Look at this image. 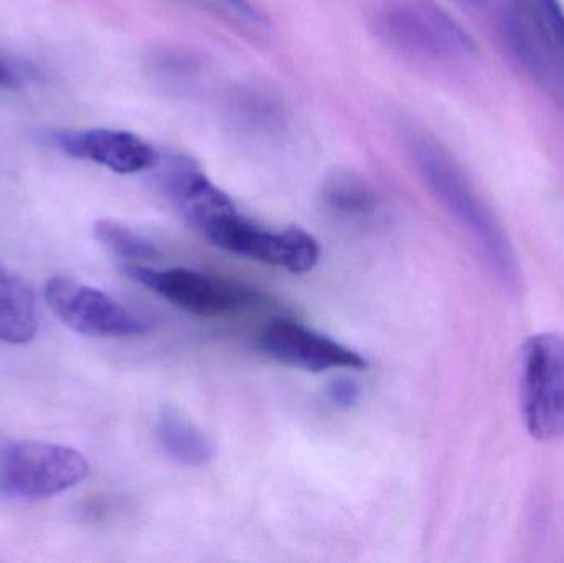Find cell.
Here are the masks:
<instances>
[{
  "instance_id": "cell-1",
  "label": "cell",
  "mask_w": 564,
  "mask_h": 563,
  "mask_svg": "<svg viewBox=\"0 0 564 563\" xmlns=\"http://www.w3.org/2000/svg\"><path fill=\"white\" fill-rule=\"evenodd\" d=\"M416 164L434 197L470 235L494 277L507 290H519L522 274L516 250L456 161L440 145L423 141L416 148Z\"/></svg>"
},
{
  "instance_id": "cell-2",
  "label": "cell",
  "mask_w": 564,
  "mask_h": 563,
  "mask_svg": "<svg viewBox=\"0 0 564 563\" xmlns=\"http://www.w3.org/2000/svg\"><path fill=\"white\" fill-rule=\"evenodd\" d=\"M88 476V459L69 446L32 440L0 442V495L10 501L53 498Z\"/></svg>"
},
{
  "instance_id": "cell-3",
  "label": "cell",
  "mask_w": 564,
  "mask_h": 563,
  "mask_svg": "<svg viewBox=\"0 0 564 563\" xmlns=\"http://www.w3.org/2000/svg\"><path fill=\"white\" fill-rule=\"evenodd\" d=\"M197 230L221 250L289 273H308L321 258V247L308 231L299 227L267 230L241 217L234 204L205 218Z\"/></svg>"
},
{
  "instance_id": "cell-4",
  "label": "cell",
  "mask_w": 564,
  "mask_h": 563,
  "mask_svg": "<svg viewBox=\"0 0 564 563\" xmlns=\"http://www.w3.org/2000/svg\"><path fill=\"white\" fill-rule=\"evenodd\" d=\"M523 423L539 442L564 436V337L536 334L523 346L520 364Z\"/></svg>"
},
{
  "instance_id": "cell-5",
  "label": "cell",
  "mask_w": 564,
  "mask_h": 563,
  "mask_svg": "<svg viewBox=\"0 0 564 563\" xmlns=\"http://www.w3.org/2000/svg\"><path fill=\"white\" fill-rule=\"evenodd\" d=\"M45 300L55 316L79 336L134 337L149 331V324L124 304L73 278H50Z\"/></svg>"
},
{
  "instance_id": "cell-6",
  "label": "cell",
  "mask_w": 564,
  "mask_h": 563,
  "mask_svg": "<svg viewBox=\"0 0 564 563\" xmlns=\"http://www.w3.org/2000/svg\"><path fill=\"white\" fill-rule=\"evenodd\" d=\"M122 271L131 280L195 316H225L247 307L253 300V293L241 284L200 271L184 268L154 270L142 264H126Z\"/></svg>"
},
{
  "instance_id": "cell-7",
  "label": "cell",
  "mask_w": 564,
  "mask_h": 563,
  "mask_svg": "<svg viewBox=\"0 0 564 563\" xmlns=\"http://www.w3.org/2000/svg\"><path fill=\"white\" fill-rule=\"evenodd\" d=\"M388 42L431 56H464L476 50L463 26L431 3H401L384 10L378 20Z\"/></svg>"
},
{
  "instance_id": "cell-8",
  "label": "cell",
  "mask_w": 564,
  "mask_h": 563,
  "mask_svg": "<svg viewBox=\"0 0 564 563\" xmlns=\"http://www.w3.org/2000/svg\"><path fill=\"white\" fill-rule=\"evenodd\" d=\"M261 347L273 359L307 372L367 369V360L360 354L294 321L268 324L261 334Z\"/></svg>"
},
{
  "instance_id": "cell-9",
  "label": "cell",
  "mask_w": 564,
  "mask_h": 563,
  "mask_svg": "<svg viewBox=\"0 0 564 563\" xmlns=\"http://www.w3.org/2000/svg\"><path fill=\"white\" fill-rule=\"evenodd\" d=\"M56 144L65 154L95 162L116 174H138L159 162L158 152L138 134L119 129L62 132Z\"/></svg>"
},
{
  "instance_id": "cell-10",
  "label": "cell",
  "mask_w": 564,
  "mask_h": 563,
  "mask_svg": "<svg viewBox=\"0 0 564 563\" xmlns=\"http://www.w3.org/2000/svg\"><path fill=\"white\" fill-rule=\"evenodd\" d=\"M533 42L532 73L564 86V10L560 0H523Z\"/></svg>"
},
{
  "instance_id": "cell-11",
  "label": "cell",
  "mask_w": 564,
  "mask_h": 563,
  "mask_svg": "<svg viewBox=\"0 0 564 563\" xmlns=\"http://www.w3.org/2000/svg\"><path fill=\"white\" fill-rule=\"evenodd\" d=\"M39 331L35 294L29 284L0 264V340L23 346Z\"/></svg>"
},
{
  "instance_id": "cell-12",
  "label": "cell",
  "mask_w": 564,
  "mask_h": 563,
  "mask_svg": "<svg viewBox=\"0 0 564 563\" xmlns=\"http://www.w3.org/2000/svg\"><path fill=\"white\" fill-rule=\"evenodd\" d=\"M322 205L335 220L360 224L377 215L380 202L364 177L355 172L337 171L322 185Z\"/></svg>"
},
{
  "instance_id": "cell-13",
  "label": "cell",
  "mask_w": 564,
  "mask_h": 563,
  "mask_svg": "<svg viewBox=\"0 0 564 563\" xmlns=\"http://www.w3.org/2000/svg\"><path fill=\"white\" fill-rule=\"evenodd\" d=\"M158 440L165 455L181 465L204 466L215 455L212 440L172 407H165L159 415Z\"/></svg>"
},
{
  "instance_id": "cell-14",
  "label": "cell",
  "mask_w": 564,
  "mask_h": 563,
  "mask_svg": "<svg viewBox=\"0 0 564 563\" xmlns=\"http://www.w3.org/2000/svg\"><path fill=\"white\" fill-rule=\"evenodd\" d=\"M93 231H95L96 240L109 253L121 258V260L148 261L154 260L159 255L158 247L151 240L119 221L101 218L96 221Z\"/></svg>"
},
{
  "instance_id": "cell-15",
  "label": "cell",
  "mask_w": 564,
  "mask_h": 563,
  "mask_svg": "<svg viewBox=\"0 0 564 563\" xmlns=\"http://www.w3.org/2000/svg\"><path fill=\"white\" fill-rule=\"evenodd\" d=\"M361 390L358 383L345 377L332 380L327 387V397L338 409H351L360 400Z\"/></svg>"
},
{
  "instance_id": "cell-16",
  "label": "cell",
  "mask_w": 564,
  "mask_h": 563,
  "mask_svg": "<svg viewBox=\"0 0 564 563\" xmlns=\"http://www.w3.org/2000/svg\"><path fill=\"white\" fill-rule=\"evenodd\" d=\"M19 85V76L15 75V72L7 63L0 59V88L15 89Z\"/></svg>"
},
{
  "instance_id": "cell-17",
  "label": "cell",
  "mask_w": 564,
  "mask_h": 563,
  "mask_svg": "<svg viewBox=\"0 0 564 563\" xmlns=\"http://www.w3.org/2000/svg\"><path fill=\"white\" fill-rule=\"evenodd\" d=\"M470 3H476V6H482V3H486V0H469Z\"/></svg>"
}]
</instances>
